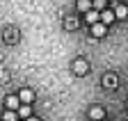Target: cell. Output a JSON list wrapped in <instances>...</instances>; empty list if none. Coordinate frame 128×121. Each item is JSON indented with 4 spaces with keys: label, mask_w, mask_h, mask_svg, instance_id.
Returning a JSON list of instances; mask_svg holds the SVG:
<instances>
[{
    "label": "cell",
    "mask_w": 128,
    "mask_h": 121,
    "mask_svg": "<svg viewBox=\"0 0 128 121\" xmlns=\"http://www.w3.org/2000/svg\"><path fill=\"white\" fill-rule=\"evenodd\" d=\"M98 21L103 25H110L112 21H114V11H112V9H101L98 11Z\"/></svg>",
    "instance_id": "1"
},
{
    "label": "cell",
    "mask_w": 128,
    "mask_h": 121,
    "mask_svg": "<svg viewBox=\"0 0 128 121\" xmlns=\"http://www.w3.org/2000/svg\"><path fill=\"white\" fill-rule=\"evenodd\" d=\"M87 69H89V64L85 62V59H78V62L73 64V73H76V75H85Z\"/></svg>",
    "instance_id": "2"
},
{
    "label": "cell",
    "mask_w": 128,
    "mask_h": 121,
    "mask_svg": "<svg viewBox=\"0 0 128 121\" xmlns=\"http://www.w3.org/2000/svg\"><path fill=\"white\" fill-rule=\"evenodd\" d=\"M105 32H108V25H103L101 21H98V23H94V25H92V34H94V37H103Z\"/></svg>",
    "instance_id": "3"
},
{
    "label": "cell",
    "mask_w": 128,
    "mask_h": 121,
    "mask_svg": "<svg viewBox=\"0 0 128 121\" xmlns=\"http://www.w3.org/2000/svg\"><path fill=\"white\" fill-rule=\"evenodd\" d=\"M5 105H7V110H18L21 101H18V96H7L5 98Z\"/></svg>",
    "instance_id": "4"
},
{
    "label": "cell",
    "mask_w": 128,
    "mask_h": 121,
    "mask_svg": "<svg viewBox=\"0 0 128 121\" xmlns=\"http://www.w3.org/2000/svg\"><path fill=\"white\" fill-rule=\"evenodd\" d=\"M85 18H87V23H89V25H94V23H98V11H96V9H87V14H85Z\"/></svg>",
    "instance_id": "5"
},
{
    "label": "cell",
    "mask_w": 128,
    "mask_h": 121,
    "mask_svg": "<svg viewBox=\"0 0 128 121\" xmlns=\"http://www.w3.org/2000/svg\"><path fill=\"white\" fill-rule=\"evenodd\" d=\"M32 98H34V94H32L30 89H23L21 96H18V101H23V103H32Z\"/></svg>",
    "instance_id": "6"
},
{
    "label": "cell",
    "mask_w": 128,
    "mask_h": 121,
    "mask_svg": "<svg viewBox=\"0 0 128 121\" xmlns=\"http://www.w3.org/2000/svg\"><path fill=\"white\" fill-rule=\"evenodd\" d=\"M89 117H92L94 121L103 119V108H92V110H89Z\"/></svg>",
    "instance_id": "7"
},
{
    "label": "cell",
    "mask_w": 128,
    "mask_h": 121,
    "mask_svg": "<svg viewBox=\"0 0 128 121\" xmlns=\"http://www.w3.org/2000/svg\"><path fill=\"white\" fill-rule=\"evenodd\" d=\"M128 16V9L124 7V5H119L117 9H114V18H126Z\"/></svg>",
    "instance_id": "8"
},
{
    "label": "cell",
    "mask_w": 128,
    "mask_h": 121,
    "mask_svg": "<svg viewBox=\"0 0 128 121\" xmlns=\"http://www.w3.org/2000/svg\"><path fill=\"white\" fill-rule=\"evenodd\" d=\"M18 114H21L23 119L32 117V110H30V105H18Z\"/></svg>",
    "instance_id": "9"
},
{
    "label": "cell",
    "mask_w": 128,
    "mask_h": 121,
    "mask_svg": "<svg viewBox=\"0 0 128 121\" xmlns=\"http://www.w3.org/2000/svg\"><path fill=\"white\" fill-rule=\"evenodd\" d=\"M103 85L105 87H114L117 85V78H114V75H105V78H103Z\"/></svg>",
    "instance_id": "10"
},
{
    "label": "cell",
    "mask_w": 128,
    "mask_h": 121,
    "mask_svg": "<svg viewBox=\"0 0 128 121\" xmlns=\"http://www.w3.org/2000/svg\"><path fill=\"white\" fill-rule=\"evenodd\" d=\"M78 9H80V11H87V9H92L89 0H78Z\"/></svg>",
    "instance_id": "11"
},
{
    "label": "cell",
    "mask_w": 128,
    "mask_h": 121,
    "mask_svg": "<svg viewBox=\"0 0 128 121\" xmlns=\"http://www.w3.org/2000/svg\"><path fill=\"white\" fill-rule=\"evenodd\" d=\"M5 121H16V114H14V110H7V112H5Z\"/></svg>",
    "instance_id": "12"
},
{
    "label": "cell",
    "mask_w": 128,
    "mask_h": 121,
    "mask_svg": "<svg viewBox=\"0 0 128 121\" xmlns=\"http://www.w3.org/2000/svg\"><path fill=\"white\" fill-rule=\"evenodd\" d=\"M94 7H96V11H101L105 7V0H94Z\"/></svg>",
    "instance_id": "13"
},
{
    "label": "cell",
    "mask_w": 128,
    "mask_h": 121,
    "mask_svg": "<svg viewBox=\"0 0 128 121\" xmlns=\"http://www.w3.org/2000/svg\"><path fill=\"white\" fill-rule=\"evenodd\" d=\"M28 121H39V119L37 117H28Z\"/></svg>",
    "instance_id": "14"
},
{
    "label": "cell",
    "mask_w": 128,
    "mask_h": 121,
    "mask_svg": "<svg viewBox=\"0 0 128 121\" xmlns=\"http://www.w3.org/2000/svg\"><path fill=\"white\" fill-rule=\"evenodd\" d=\"M126 108H128V103H126Z\"/></svg>",
    "instance_id": "15"
}]
</instances>
